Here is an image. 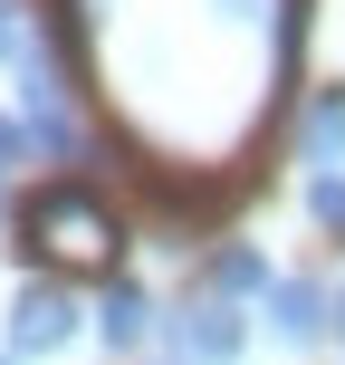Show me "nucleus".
Listing matches in <instances>:
<instances>
[{
    "label": "nucleus",
    "instance_id": "obj_1",
    "mask_svg": "<svg viewBox=\"0 0 345 365\" xmlns=\"http://www.w3.org/2000/svg\"><path fill=\"white\" fill-rule=\"evenodd\" d=\"M19 240H29V250H48V259H68V269H106L125 231H115V212L68 173V182H48V192L19 212Z\"/></svg>",
    "mask_w": 345,
    "mask_h": 365
},
{
    "label": "nucleus",
    "instance_id": "obj_2",
    "mask_svg": "<svg viewBox=\"0 0 345 365\" xmlns=\"http://www.w3.org/2000/svg\"><path fill=\"white\" fill-rule=\"evenodd\" d=\"M19 125H29L38 164H87V115H77L58 58H29V68H19Z\"/></svg>",
    "mask_w": 345,
    "mask_h": 365
},
{
    "label": "nucleus",
    "instance_id": "obj_3",
    "mask_svg": "<svg viewBox=\"0 0 345 365\" xmlns=\"http://www.w3.org/2000/svg\"><path fill=\"white\" fill-rule=\"evenodd\" d=\"M164 336H173L182 365H240V356H250V317H240L230 298H201V289L164 317Z\"/></svg>",
    "mask_w": 345,
    "mask_h": 365
},
{
    "label": "nucleus",
    "instance_id": "obj_4",
    "mask_svg": "<svg viewBox=\"0 0 345 365\" xmlns=\"http://www.w3.org/2000/svg\"><path fill=\"white\" fill-rule=\"evenodd\" d=\"M77 327H87V308H77L68 279H29V289L10 298V356L19 365H29V356H58Z\"/></svg>",
    "mask_w": 345,
    "mask_h": 365
},
{
    "label": "nucleus",
    "instance_id": "obj_5",
    "mask_svg": "<svg viewBox=\"0 0 345 365\" xmlns=\"http://www.w3.org/2000/svg\"><path fill=\"white\" fill-rule=\"evenodd\" d=\"M259 317H269L278 346H317V336H336V289H317V279H269Z\"/></svg>",
    "mask_w": 345,
    "mask_h": 365
},
{
    "label": "nucleus",
    "instance_id": "obj_6",
    "mask_svg": "<svg viewBox=\"0 0 345 365\" xmlns=\"http://www.w3.org/2000/svg\"><path fill=\"white\" fill-rule=\"evenodd\" d=\"M269 250H259V240H221V250L211 259H201V279H192V289L201 298H230V308H240V298H269Z\"/></svg>",
    "mask_w": 345,
    "mask_h": 365
},
{
    "label": "nucleus",
    "instance_id": "obj_7",
    "mask_svg": "<svg viewBox=\"0 0 345 365\" xmlns=\"http://www.w3.org/2000/svg\"><path fill=\"white\" fill-rule=\"evenodd\" d=\"M297 154H307V173H345V87H317L297 106Z\"/></svg>",
    "mask_w": 345,
    "mask_h": 365
},
{
    "label": "nucleus",
    "instance_id": "obj_8",
    "mask_svg": "<svg viewBox=\"0 0 345 365\" xmlns=\"http://www.w3.org/2000/svg\"><path fill=\"white\" fill-rule=\"evenodd\" d=\"M154 327H164V308H154V289H134V279H115V289L96 298V336H106L115 356H134Z\"/></svg>",
    "mask_w": 345,
    "mask_h": 365
},
{
    "label": "nucleus",
    "instance_id": "obj_9",
    "mask_svg": "<svg viewBox=\"0 0 345 365\" xmlns=\"http://www.w3.org/2000/svg\"><path fill=\"white\" fill-rule=\"evenodd\" d=\"M29 58H48V48H38V19H29V0H0V68H29Z\"/></svg>",
    "mask_w": 345,
    "mask_h": 365
},
{
    "label": "nucleus",
    "instance_id": "obj_10",
    "mask_svg": "<svg viewBox=\"0 0 345 365\" xmlns=\"http://www.w3.org/2000/svg\"><path fill=\"white\" fill-rule=\"evenodd\" d=\"M307 221L327 240H345V173H307Z\"/></svg>",
    "mask_w": 345,
    "mask_h": 365
},
{
    "label": "nucleus",
    "instance_id": "obj_11",
    "mask_svg": "<svg viewBox=\"0 0 345 365\" xmlns=\"http://www.w3.org/2000/svg\"><path fill=\"white\" fill-rule=\"evenodd\" d=\"M269 10H278V0H211L221 29H269Z\"/></svg>",
    "mask_w": 345,
    "mask_h": 365
},
{
    "label": "nucleus",
    "instance_id": "obj_12",
    "mask_svg": "<svg viewBox=\"0 0 345 365\" xmlns=\"http://www.w3.org/2000/svg\"><path fill=\"white\" fill-rule=\"evenodd\" d=\"M19 164H38V154H29V125H19V115H0V182H10Z\"/></svg>",
    "mask_w": 345,
    "mask_h": 365
},
{
    "label": "nucleus",
    "instance_id": "obj_13",
    "mask_svg": "<svg viewBox=\"0 0 345 365\" xmlns=\"http://www.w3.org/2000/svg\"><path fill=\"white\" fill-rule=\"evenodd\" d=\"M336 336H345V289H336Z\"/></svg>",
    "mask_w": 345,
    "mask_h": 365
},
{
    "label": "nucleus",
    "instance_id": "obj_14",
    "mask_svg": "<svg viewBox=\"0 0 345 365\" xmlns=\"http://www.w3.org/2000/svg\"><path fill=\"white\" fill-rule=\"evenodd\" d=\"M0 365H19V356H0Z\"/></svg>",
    "mask_w": 345,
    "mask_h": 365
},
{
    "label": "nucleus",
    "instance_id": "obj_15",
    "mask_svg": "<svg viewBox=\"0 0 345 365\" xmlns=\"http://www.w3.org/2000/svg\"><path fill=\"white\" fill-rule=\"evenodd\" d=\"M173 365H182V356H173Z\"/></svg>",
    "mask_w": 345,
    "mask_h": 365
}]
</instances>
